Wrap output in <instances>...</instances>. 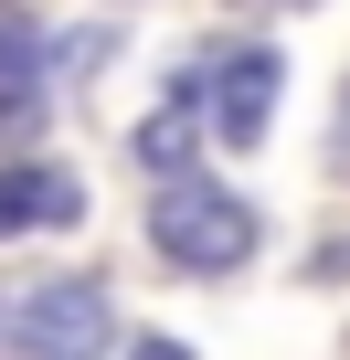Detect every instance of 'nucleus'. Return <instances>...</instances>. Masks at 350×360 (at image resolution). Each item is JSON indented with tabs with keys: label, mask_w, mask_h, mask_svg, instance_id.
I'll return each mask as SVG.
<instances>
[{
	"label": "nucleus",
	"mask_w": 350,
	"mask_h": 360,
	"mask_svg": "<svg viewBox=\"0 0 350 360\" xmlns=\"http://www.w3.org/2000/svg\"><path fill=\"white\" fill-rule=\"evenodd\" d=\"M127 159H138L149 180H181V169L202 159V117H192V106H159V117L127 138Z\"/></svg>",
	"instance_id": "6"
},
{
	"label": "nucleus",
	"mask_w": 350,
	"mask_h": 360,
	"mask_svg": "<svg viewBox=\"0 0 350 360\" xmlns=\"http://www.w3.org/2000/svg\"><path fill=\"white\" fill-rule=\"evenodd\" d=\"M0 328L22 339V360H96V349L117 339V307H106L96 276H43Z\"/></svg>",
	"instance_id": "2"
},
{
	"label": "nucleus",
	"mask_w": 350,
	"mask_h": 360,
	"mask_svg": "<svg viewBox=\"0 0 350 360\" xmlns=\"http://www.w3.org/2000/svg\"><path fill=\"white\" fill-rule=\"evenodd\" d=\"M276 85H287V64H276V43H234L223 64H213V138L223 148H255L265 138V117H276Z\"/></svg>",
	"instance_id": "3"
},
{
	"label": "nucleus",
	"mask_w": 350,
	"mask_h": 360,
	"mask_svg": "<svg viewBox=\"0 0 350 360\" xmlns=\"http://www.w3.org/2000/svg\"><path fill=\"white\" fill-rule=\"evenodd\" d=\"M43 32L32 22H11V11H0V127H22L32 106H43Z\"/></svg>",
	"instance_id": "5"
},
{
	"label": "nucleus",
	"mask_w": 350,
	"mask_h": 360,
	"mask_svg": "<svg viewBox=\"0 0 350 360\" xmlns=\"http://www.w3.org/2000/svg\"><path fill=\"white\" fill-rule=\"evenodd\" d=\"M149 244H159V265H181V276H244L255 265V202L244 191H223V180H202V169H181V180H159V202H149Z\"/></svg>",
	"instance_id": "1"
},
{
	"label": "nucleus",
	"mask_w": 350,
	"mask_h": 360,
	"mask_svg": "<svg viewBox=\"0 0 350 360\" xmlns=\"http://www.w3.org/2000/svg\"><path fill=\"white\" fill-rule=\"evenodd\" d=\"M64 223H85V180L64 159L0 169V244H11V233H64Z\"/></svg>",
	"instance_id": "4"
},
{
	"label": "nucleus",
	"mask_w": 350,
	"mask_h": 360,
	"mask_svg": "<svg viewBox=\"0 0 350 360\" xmlns=\"http://www.w3.org/2000/svg\"><path fill=\"white\" fill-rule=\"evenodd\" d=\"M127 360H192V349H181V339H159V328H138V339H127Z\"/></svg>",
	"instance_id": "7"
}]
</instances>
